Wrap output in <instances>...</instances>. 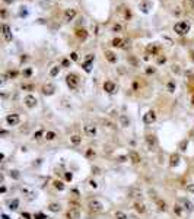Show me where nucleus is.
Returning <instances> with one entry per match:
<instances>
[{"instance_id":"c756f323","label":"nucleus","mask_w":194,"mask_h":219,"mask_svg":"<svg viewBox=\"0 0 194 219\" xmlns=\"http://www.w3.org/2000/svg\"><path fill=\"white\" fill-rule=\"evenodd\" d=\"M115 219H127V215L123 212H115Z\"/></svg>"},{"instance_id":"72a5a7b5","label":"nucleus","mask_w":194,"mask_h":219,"mask_svg":"<svg viewBox=\"0 0 194 219\" xmlns=\"http://www.w3.org/2000/svg\"><path fill=\"white\" fill-rule=\"evenodd\" d=\"M70 58H72L73 62H76V60L79 58V56H78V53H72V54H70Z\"/></svg>"},{"instance_id":"393cba45","label":"nucleus","mask_w":194,"mask_h":219,"mask_svg":"<svg viewBox=\"0 0 194 219\" xmlns=\"http://www.w3.org/2000/svg\"><path fill=\"white\" fill-rule=\"evenodd\" d=\"M121 31H123L121 23H114V25H113V32H121Z\"/></svg>"},{"instance_id":"5701e85b","label":"nucleus","mask_w":194,"mask_h":219,"mask_svg":"<svg viewBox=\"0 0 194 219\" xmlns=\"http://www.w3.org/2000/svg\"><path fill=\"white\" fill-rule=\"evenodd\" d=\"M53 186H54V188H57V190H63V188H64L63 181H58V180H54V181H53Z\"/></svg>"},{"instance_id":"79ce46f5","label":"nucleus","mask_w":194,"mask_h":219,"mask_svg":"<svg viewBox=\"0 0 194 219\" xmlns=\"http://www.w3.org/2000/svg\"><path fill=\"white\" fill-rule=\"evenodd\" d=\"M191 58H193V62H194V51H191Z\"/></svg>"},{"instance_id":"c9c22d12","label":"nucleus","mask_w":194,"mask_h":219,"mask_svg":"<svg viewBox=\"0 0 194 219\" xmlns=\"http://www.w3.org/2000/svg\"><path fill=\"white\" fill-rule=\"evenodd\" d=\"M146 73H148V75H150V73H155V67H148V69H146Z\"/></svg>"},{"instance_id":"473e14b6","label":"nucleus","mask_w":194,"mask_h":219,"mask_svg":"<svg viewBox=\"0 0 194 219\" xmlns=\"http://www.w3.org/2000/svg\"><path fill=\"white\" fill-rule=\"evenodd\" d=\"M166 62V57L165 56H158V64H163Z\"/></svg>"},{"instance_id":"2eb2a0df","label":"nucleus","mask_w":194,"mask_h":219,"mask_svg":"<svg viewBox=\"0 0 194 219\" xmlns=\"http://www.w3.org/2000/svg\"><path fill=\"white\" fill-rule=\"evenodd\" d=\"M133 208L136 210L137 213H145L146 212V206H145V203H142V202H136L134 205H133Z\"/></svg>"},{"instance_id":"f704fd0d","label":"nucleus","mask_w":194,"mask_h":219,"mask_svg":"<svg viewBox=\"0 0 194 219\" xmlns=\"http://www.w3.org/2000/svg\"><path fill=\"white\" fill-rule=\"evenodd\" d=\"M187 4H188V8H190L191 10H194V0H188Z\"/></svg>"},{"instance_id":"c85d7f7f","label":"nucleus","mask_w":194,"mask_h":219,"mask_svg":"<svg viewBox=\"0 0 194 219\" xmlns=\"http://www.w3.org/2000/svg\"><path fill=\"white\" fill-rule=\"evenodd\" d=\"M44 134H46L44 130H38L37 133H34V140H38V139H40L41 136H44Z\"/></svg>"},{"instance_id":"9d476101","label":"nucleus","mask_w":194,"mask_h":219,"mask_svg":"<svg viewBox=\"0 0 194 219\" xmlns=\"http://www.w3.org/2000/svg\"><path fill=\"white\" fill-rule=\"evenodd\" d=\"M128 159H130L134 165L140 164V161H142V159H140V155H139L136 151H130V152H128Z\"/></svg>"},{"instance_id":"f03ea898","label":"nucleus","mask_w":194,"mask_h":219,"mask_svg":"<svg viewBox=\"0 0 194 219\" xmlns=\"http://www.w3.org/2000/svg\"><path fill=\"white\" fill-rule=\"evenodd\" d=\"M66 83H67V86L70 89H78V86H79V83H80V79L78 75L70 73V75L66 76Z\"/></svg>"},{"instance_id":"cd10ccee","label":"nucleus","mask_w":194,"mask_h":219,"mask_svg":"<svg viewBox=\"0 0 194 219\" xmlns=\"http://www.w3.org/2000/svg\"><path fill=\"white\" fill-rule=\"evenodd\" d=\"M166 88H168V91H169V92H174V91H175V82L169 80V82L166 83Z\"/></svg>"},{"instance_id":"37998d69","label":"nucleus","mask_w":194,"mask_h":219,"mask_svg":"<svg viewBox=\"0 0 194 219\" xmlns=\"http://www.w3.org/2000/svg\"><path fill=\"white\" fill-rule=\"evenodd\" d=\"M4 2H6V3H12L13 0H4Z\"/></svg>"},{"instance_id":"9b49d317","label":"nucleus","mask_w":194,"mask_h":219,"mask_svg":"<svg viewBox=\"0 0 194 219\" xmlns=\"http://www.w3.org/2000/svg\"><path fill=\"white\" fill-rule=\"evenodd\" d=\"M69 216H70V219H79V216H80L79 208L78 206H72V208L69 209Z\"/></svg>"},{"instance_id":"6ab92c4d","label":"nucleus","mask_w":194,"mask_h":219,"mask_svg":"<svg viewBox=\"0 0 194 219\" xmlns=\"http://www.w3.org/2000/svg\"><path fill=\"white\" fill-rule=\"evenodd\" d=\"M146 142H148V146L150 149H155L156 148V139H155V136H152V134L146 136Z\"/></svg>"},{"instance_id":"39448f33","label":"nucleus","mask_w":194,"mask_h":219,"mask_svg":"<svg viewBox=\"0 0 194 219\" xmlns=\"http://www.w3.org/2000/svg\"><path fill=\"white\" fill-rule=\"evenodd\" d=\"M37 102H38L37 98H35L34 95H31V94H29V95H26V97L23 98V104H25V107H26V108H35Z\"/></svg>"},{"instance_id":"f257e3e1","label":"nucleus","mask_w":194,"mask_h":219,"mask_svg":"<svg viewBox=\"0 0 194 219\" xmlns=\"http://www.w3.org/2000/svg\"><path fill=\"white\" fill-rule=\"evenodd\" d=\"M174 31L178 34V35H185V34H188L190 31V23L188 22H178V23H175L174 25Z\"/></svg>"},{"instance_id":"7c9ffc66","label":"nucleus","mask_w":194,"mask_h":219,"mask_svg":"<svg viewBox=\"0 0 194 219\" xmlns=\"http://www.w3.org/2000/svg\"><path fill=\"white\" fill-rule=\"evenodd\" d=\"M158 206H159V210H166V203L162 200H158Z\"/></svg>"},{"instance_id":"dca6fc26","label":"nucleus","mask_w":194,"mask_h":219,"mask_svg":"<svg viewBox=\"0 0 194 219\" xmlns=\"http://www.w3.org/2000/svg\"><path fill=\"white\" fill-rule=\"evenodd\" d=\"M104 89L108 92V94H113L115 91V83L114 82H110V80H107L105 83H104Z\"/></svg>"},{"instance_id":"c03bdc74","label":"nucleus","mask_w":194,"mask_h":219,"mask_svg":"<svg viewBox=\"0 0 194 219\" xmlns=\"http://www.w3.org/2000/svg\"><path fill=\"white\" fill-rule=\"evenodd\" d=\"M193 104H194V97H193Z\"/></svg>"},{"instance_id":"a878e982","label":"nucleus","mask_w":194,"mask_h":219,"mask_svg":"<svg viewBox=\"0 0 194 219\" xmlns=\"http://www.w3.org/2000/svg\"><path fill=\"white\" fill-rule=\"evenodd\" d=\"M60 205H57V203H51V205H50V210H51V212H60Z\"/></svg>"},{"instance_id":"6e6552de","label":"nucleus","mask_w":194,"mask_h":219,"mask_svg":"<svg viewBox=\"0 0 194 219\" xmlns=\"http://www.w3.org/2000/svg\"><path fill=\"white\" fill-rule=\"evenodd\" d=\"M83 133H85L86 137H95V136H96V126H93V124H86V126L83 127Z\"/></svg>"},{"instance_id":"aec40b11","label":"nucleus","mask_w":194,"mask_h":219,"mask_svg":"<svg viewBox=\"0 0 194 219\" xmlns=\"http://www.w3.org/2000/svg\"><path fill=\"white\" fill-rule=\"evenodd\" d=\"M105 58L110 62V63H117V56L113 53V51H105Z\"/></svg>"},{"instance_id":"7ed1b4c3","label":"nucleus","mask_w":194,"mask_h":219,"mask_svg":"<svg viewBox=\"0 0 194 219\" xmlns=\"http://www.w3.org/2000/svg\"><path fill=\"white\" fill-rule=\"evenodd\" d=\"M88 208H89V210L93 212V213H99V212L104 210V205H102V202H99L98 199H93V200H91V202L88 203Z\"/></svg>"},{"instance_id":"a211bd4d","label":"nucleus","mask_w":194,"mask_h":219,"mask_svg":"<svg viewBox=\"0 0 194 219\" xmlns=\"http://www.w3.org/2000/svg\"><path fill=\"white\" fill-rule=\"evenodd\" d=\"M146 51H148L149 54H152V56H158V51H159V47H158L156 44H150V45H148Z\"/></svg>"},{"instance_id":"ddd939ff","label":"nucleus","mask_w":194,"mask_h":219,"mask_svg":"<svg viewBox=\"0 0 194 219\" xmlns=\"http://www.w3.org/2000/svg\"><path fill=\"white\" fill-rule=\"evenodd\" d=\"M139 8H140V10L143 12V13H148L149 9H150V2L149 0H142L140 4H139Z\"/></svg>"},{"instance_id":"4468645a","label":"nucleus","mask_w":194,"mask_h":219,"mask_svg":"<svg viewBox=\"0 0 194 219\" xmlns=\"http://www.w3.org/2000/svg\"><path fill=\"white\" fill-rule=\"evenodd\" d=\"M70 143L73 146H79L80 143H82V136L80 134H72L70 136Z\"/></svg>"},{"instance_id":"412c9836","label":"nucleus","mask_w":194,"mask_h":219,"mask_svg":"<svg viewBox=\"0 0 194 219\" xmlns=\"http://www.w3.org/2000/svg\"><path fill=\"white\" fill-rule=\"evenodd\" d=\"M76 37H78V38H80V40H83V41H85V40H86V38H88V31H86V29H76Z\"/></svg>"},{"instance_id":"20e7f679","label":"nucleus","mask_w":194,"mask_h":219,"mask_svg":"<svg viewBox=\"0 0 194 219\" xmlns=\"http://www.w3.org/2000/svg\"><path fill=\"white\" fill-rule=\"evenodd\" d=\"M4 121H6V124H7V126L13 127V126H18V124H19L21 117H19L18 114H9V116L4 118Z\"/></svg>"},{"instance_id":"f3484780","label":"nucleus","mask_w":194,"mask_h":219,"mask_svg":"<svg viewBox=\"0 0 194 219\" xmlns=\"http://www.w3.org/2000/svg\"><path fill=\"white\" fill-rule=\"evenodd\" d=\"M56 137H57V133L56 131H51V130L46 131V134H44V140H47V142H53Z\"/></svg>"},{"instance_id":"bb28decb","label":"nucleus","mask_w":194,"mask_h":219,"mask_svg":"<svg viewBox=\"0 0 194 219\" xmlns=\"http://www.w3.org/2000/svg\"><path fill=\"white\" fill-rule=\"evenodd\" d=\"M174 213H177L178 216H181V215H183V208L178 206V205H175V206H174Z\"/></svg>"},{"instance_id":"4c0bfd02","label":"nucleus","mask_w":194,"mask_h":219,"mask_svg":"<svg viewBox=\"0 0 194 219\" xmlns=\"http://www.w3.org/2000/svg\"><path fill=\"white\" fill-rule=\"evenodd\" d=\"M18 76V72L16 70H13V72H9V77H16Z\"/></svg>"},{"instance_id":"4be33fe9","label":"nucleus","mask_w":194,"mask_h":219,"mask_svg":"<svg viewBox=\"0 0 194 219\" xmlns=\"http://www.w3.org/2000/svg\"><path fill=\"white\" fill-rule=\"evenodd\" d=\"M93 62V56L89 54L88 56V58H86V62L83 63V69L86 70V72H91V63Z\"/></svg>"},{"instance_id":"1a4fd4ad","label":"nucleus","mask_w":194,"mask_h":219,"mask_svg":"<svg viewBox=\"0 0 194 219\" xmlns=\"http://www.w3.org/2000/svg\"><path fill=\"white\" fill-rule=\"evenodd\" d=\"M54 91H56V86L53 83H46V85H43V88H41V92L44 95H53Z\"/></svg>"},{"instance_id":"58836bf2","label":"nucleus","mask_w":194,"mask_h":219,"mask_svg":"<svg viewBox=\"0 0 194 219\" xmlns=\"http://www.w3.org/2000/svg\"><path fill=\"white\" fill-rule=\"evenodd\" d=\"M0 15H1V18H3V19H4V18H6V16H7V12L4 10V9H1V10H0Z\"/></svg>"},{"instance_id":"423d86ee","label":"nucleus","mask_w":194,"mask_h":219,"mask_svg":"<svg viewBox=\"0 0 194 219\" xmlns=\"http://www.w3.org/2000/svg\"><path fill=\"white\" fill-rule=\"evenodd\" d=\"M1 31H3V40L6 43H10L13 37H12V31H10V28H9V25L7 23H3L1 25Z\"/></svg>"},{"instance_id":"f8f14e48","label":"nucleus","mask_w":194,"mask_h":219,"mask_svg":"<svg viewBox=\"0 0 194 219\" xmlns=\"http://www.w3.org/2000/svg\"><path fill=\"white\" fill-rule=\"evenodd\" d=\"M75 16H76V9H67V10L64 12V21H73L75 19Z\"/></svg>"},{"instance_id":"a19ab883","label":"nucleus","mask_w":194,"mask_h":219,"mask_svg":"<svg viewBox=\"0 0 194 219\" xmlns=\"http://www.w3.org/2000/svg\"><path fill=\"white\" fill-rule=\"evenodd\" d=\"M63 66H69V60H63V63H61Z\"/></svg>"},{"instance_id":"b1692460","label":"nucleus","mask_w":194,"mask_h":219,"mask_svg":"<svg viewBox=\"0 0 194 219\" xmlns=\"http://www.w3.org/2000/svg\"><path fill=\"white\" fill-rule=\"evenodd\" d=\"M58 73H60V66H54L51 70H50V76H57Z\"/></svg>"},{"instance_id":"ea45409f","label":"nucleus","mask_w":194,"mask_h":219,"mask_svg":"<svg viewBox=\"0 0 194 219\" xmlns=\"http://www.w3.org/2000/svg\"><path fill=\"white\" fill-rule=\"evenodd\" d=\"M178 67H180V66H172V70L178 73V72H180V69H178Z\"/></svg>"},{"instance_id":"0eeeda50","label":"nucleus","mask_w":194,"mask_h":219,"mask_svg":"<svg viewBox=\"0 0 194 219\" xmlns=\"http://www.w3.org/2000/svg\"><path fill=\"white\" fill-rule=\"evenodd\" d=\"M155 121H156V112H155L153 110L148 111V112L143 116V123H145V124H152V123H155Z\"/></svg>"},{"instance_id":"e433bc0d","label":"nucleus","mask_w":194,"mask_h":219,"mask_svg":"<svg viewBox=\"0 0 194 219\" xmlns=\"http://www.w3.org/2000/svg\"><path fill=\"white\" fill-rule=\"evenodd\" d=\"M31 73H32V70H31V69H26V70L23 72V75H25L26 77H28V76H31Z\"/></svg>"},{"instance_id":"2f4dec72","label":"nucleus","mask_w":194,"mask_h":219,"mask_svg":"<svg viewBox=\"0 0 194 219\" xmlns=\"http://www.w3.org/2000/svg\"><path fill=\"white\" fill-rule=\"evenodd\" d=\"M23 89V91H32V89H34V85H31V83H29V85H26V83H23L22 86H21Z\"/></svg>"}]
</instances>
